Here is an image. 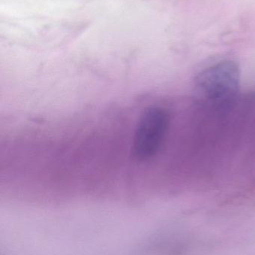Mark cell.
I'll return each mask as SVG.
<instances>
[{"label": "cell", "mask_w": 255, "mask_h": 255, "mask_svg": "<svg viewBox=\"0 0 255 255\" xmlns=\"http://www.w3.org/2000/svg\"><path fill=\"white\" fill-rule=\"evenodd\" d=\"M241 72L232 60H223L206 67L196 76L195 90L202 102L215 109L230 107L239 95Z\"/></svg>", "instance_id": "1"}, {"label": "cell", "mask_w": 255, "mask_h": 255, "mask_svg": "<svg viewBox=\"0 0 255 255\" xmlns=\"http://www.w3.org/2000/svg\"><path fill=\"white\" fill-rule=\"evenodd\" d=\"M61 219H62V218H61ZM58 222H60V221H58ZM60 223H61V222H60ZM62 224H63V223H62ZM63 225H64V224H63ZM65 226V227H67V226ZM67 229H68V228H67ZM69 230H70V229H69ZM70 232H71V231H70ZM72 233H73V232H72ZM73 235H74V234H73ZM85 246H86V245H85ZM86 247H87V246H86ZM88 249H89V248H88ZM89 250H90V249H89ZM94 254H95V253H94ZM95 255H96V254H95ZM97 255H98V254H97Z\"/></svg>", "instance_id": "2"}, {"label": "cell", "mask_w": 255, "mask_h": 255, "mask_svg": "<svg viewBox=\"0 0 255 255\" xmlns=\"http://www.w3.org/2000/svg\"><path fill=\"white\" fill-rule=\"evenodd\" d=\"M117 179H118V178H117ZM115 180H116V179H115ZM114 181H113V182H114ZM113 182H112V183H113ZM112 183H111V184H112ZM110 184H109V185H110ZM108 186H109V185H108ZM108 186H107V187H108ZM106 187H105V188H106ZM104 189H103V190H104ZM102 190H101V191H102ZM100 192H98V193H100ZM96 194H97V193H96ZM94 195H95V194H94ZM94 195H92V196H94ZM88 197H89V196H88ZM84 198H85V197H84Z\"/></svg>", "instance_id": "3"}, {"label": "cell", "mask_w": 255, "mask_h": 255, "mask_svg": "<svg viewBox=\"0 0 255 255\" xmlns=\"http://www.w3.org/2000/svg\"><path fill=\"white\" fill-rule=\"evenodd\" d=\"M85 198H88V197L81 198V199H85ZM70 200H75V199H70ZM64 201H67V200H64ZM56 202H59V201H56Z\"/></svg>", "instance_id": "4"}]
</instances>
